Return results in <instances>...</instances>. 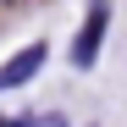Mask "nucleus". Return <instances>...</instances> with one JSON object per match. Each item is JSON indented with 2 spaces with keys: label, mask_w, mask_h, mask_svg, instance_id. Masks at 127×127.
Instances as JSON below:
<instances>
[{
  "label": "nucleus",
  "mask_w": 127,
  "mask_h": 127,
  "mask_svg": "<svg viewBox=\"0 0 127 127\" xmlns=\"http://www.w3.org/2000/svg\"><path fill=\"white\" fill-rule=\"evenodd\" d=\"M105 22H111V6H105V0H94V6H89V22H83V33L72 39V66H94V61H99Z\"/></svg>",
  "instance_id": "f257e3e1"
},
{
  "label": "nucleus",
  "mask_w": 127,
  "mask_h": 127,
  "mask_svg": "<svg viewBox=\"0 0 127 127\" xmlns=\"http://www.w3.org/2000/svg\"><path fill=\"white\" fill-rule=\"evenodd\" d=\"M44 55H50V50L39 44V39H33L28 50H17V55L6 61V66H0V89H22V83H28V77H33L39 66H44Z\"/></svg>",
  "instance_id": "f03ea898"
},
{
  "label": "nucleus",
  "mask_w": 127,
  "mask_h": 127,
  "mask_svg": "<svg viewBox=\"0 0 127 127\" xmlns=\"http://www.w3.org/2000/svg\"><path fill=\"white\" fill-rule=\"evenodd\" d=\"M11 127H66L61 116H28V122H11Z\"/></svg>",
  "instance_id": "7ed1b4c3"
}]
</instances>
